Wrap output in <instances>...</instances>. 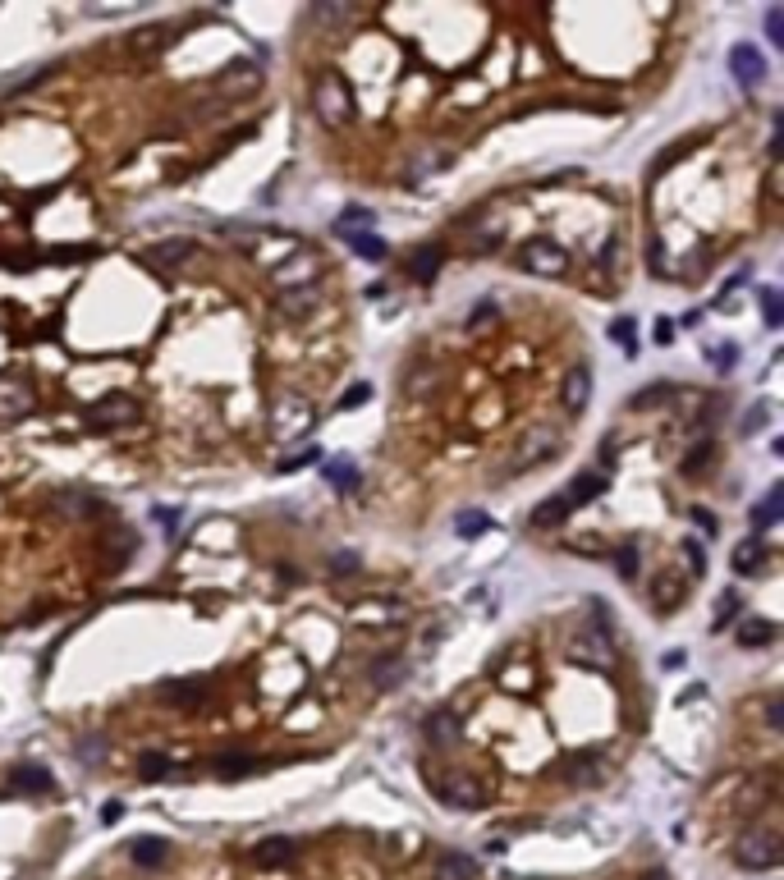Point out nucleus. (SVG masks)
<instances>
[{"instance_id": "f257e3e1", "label": "nucleus", "mask_w": 784, "mask_h": 880, "mask_svg": "<svg viewBox=\"0 0 784 880\" xmlns=\"http://www.w3.org/2000/svg\"><path fill=\"white\" fill-rule=\"evenodd\" d=\"M426 789H432L445 807H459V812H482V807L491 802V789L468 770H432L426 775Z\"/></svg>"}, {"instance_id": "f03ea898", "label": "nucleus", "mask_w": 784, "mask_h": 880, "mask_svg": "<svg viewBox=\"0 0 784 880\" xmlns=\"http://www.w3.org/2000/svg\"><path fill=\"white\" fill-rule=\"evenodd\" d=\"M312 110H317V120L326 129H339V124L353 120V92L344 83V73H335V69L317 73V83H312Z\"/></svg>"}, {"instance_id": "7ed1b4c3", "label": "nucleus", "mask_w": 784, "mask_h": 880, "mask_svg": "<svg viewBox=\"0 0 784 880\" xmlns=\"http://www.w3.org/2000/svg\"><path fill=\"white\" fill-rule=\"evenodd\" d=\"M312 422H317V413L299 395H284L280 404H271V435L280 440V445H284V440H303L312 431Z\"/></svg>"}, {"instance_id": "20e7f679", "label": "nucleus", "mask_w": 784, "mask_h": 880, "mask_svg": "<svg viewBox=\"0 0 784 880\" xmlns=\"http://www.w3.org/2000/svg\"><path fill=\"white\" fill-rule=\"evenodd\" d=\"M519 266L541 275V280H559V275H569V253L559 244H550V239H528L519 248Z\"/></svg>"}, {"instance_id": "39448f33", "label": "nucleus", "mask_w": 784, "mask_h": 880, "mask_svg": "<svg viewBox=\"0 0 784 880\" xmlns=\"http://www.w3.org/2000/svg\"><path fill=\"white\" fill-rule=\"evenodd\" d=\"M779 857H784V848H779V835H770V830H752V835L734 848V862L748 866V871H775Z\"/></svg>"}, {"instance_id": "423d86ee", "label": "nucleus", "mask_w": 784, "mask_h": 880, "mask_svg": "<svg viewBox=\"0 0 784 880\" xmlns=\"http://www.w3.org/2000/svg\"><path fill=\"white\" fill-rule=\"evenodd\" d=\"M257 88H262V64L257 60H234V64L221 69V79H216V92L221 97H234V101L253 97Z\"/></svg>"}, {"instance_id": "0eeeda50", "label": "nucleus", "mask_w": 784, "mask_h": 880, "mask_svg": "<svg viewBox=\"0 0 784 880\" xmlns=\"http://www.w3.org/2000/svg\"><path fill=\"white\" fill-rule=\"evenodd\" d=\"M569 660H578V665H588V670H610L615 665V646L597 628V633H583V637L569 642Z\"/></svg>"}, {"instance_id": "6e6552de", "label": "nucleus", "mask_w": 784, "mask_h": 880, "mask_svg": "<svg viewBox=\"0 0 784 880\" xmlns=\"http://www.w3.org/2000/svg\"><path fill=\"white\" fill-rule=\"evenodd\" d=\"M133 417H138V404L129 395H110V399H101V404L88 408V426L92 431H115V426H124Z\"/></svg>"}, {"instance_id": "1a4fd4ad", "label": "nucleus", "mask_w": 784, "mask_h": 880, "mask_svg": "<svg viewBox=\"0 0 784 880\" xmlns=\"http://www.w3.org/2000/svg\"><path fill=\"white\" fill-rule=\"evenodd\" d=\"M559 454V431H550V426H541V431H532L523 445H519V454H514V473H523V468H537V464H546V459H555Z\"/></svg>"}, {"instance_id": "9d476101", "label": "nucleus", "mask_w": 784, "mask_h": 880, "mask_svg": "<svg viewBox=\"0 0 784 880\" xmlns=\"http://www.w3.org/2000/svg\"><path fill=\"white\" fill-rule=\"evenodd\" d=\"M588 404H592V367L588 362H574L564 372V413L569 417H583Z\"/></svg>"}, {"instance_id": "9b49d317", "label": "nucleus", "mask_w": 784, "mask_h": 880, "mask_svg": "<svg viewBox=\"0 0 784 880\" xmlns=\"http://www.w3.org/2000/svg\"><path fill=\"white\" fill-rule=\"evenodd\" d=\"M275 284L280 289H303L308 280H317L321 275V262H317V253H294L290 262H275Z\"/></svg>"}, {"instance_id": "f8f14e48", "label": "nucleus", "mask_w": 784, "mask_h": 880, "mask_svg": "<svg viewBox=\"0 0 784 880\" xmlns=\"http://www.w3.org/2000/svg\"><path fill=\"white\" fill-rule=\"evenodd\" d=\"M730 69H734V79H739L743 88H761V79H766V55H761L752 42H739V46L730 51Z\"/></svg>"}, {"instance_id": "ddd939ff", "label": "nucleus", "mask_w": 784, "mask_h": 880, "mask_svg": "<svg viewBox=\"0 0 784 880\" xmlns=\"http://www.w3.org/2000/svg\"><path fill=\"white\" fill-rule=\"evenodd\" d=\"M33 413V390L19 381V377H0V422H19Z\"/></svg>"}, {"instance_id": "4468645a", "label": "nucleus", "mask_w": 784, "mask_h": 880, "mask_svg": "<svg viewBox=\"0 0 784 880\" xmlns=\"http://www.w3.org/2000/svg\"><path fill=\"white\" fill-rule=\"evenodd\" d=\"M317 303H321L317 284H303V289H280V293H275V312H280V317H290V321L312 317V312H317Z\"/></svg>"}, {"instance_id": "2eb2a0df", "label": "nucleus", "mask_w": 784, "mask_h": 880, "mask_svg": "<svg viewBox=\"0 0 784 880\" xmlns=\"http://www.w3.org/2000/svg\"><path fill=\"white\" fill-rule=\"evenodd\" d=\"M197 253V244L193 239H161V244H152L148 248V257L157 262V266H179V262H188Z\"/></svg>"}, {"instance_id": "dca6fc26", "label": "nucleus", "mask_w": 784, "mask_h": 880, "mask_svg": "<svg viewBox=\"0 0 784 880\" xmlns=\"http://www.w3.org/2000/svg\"><path fill=\"white\" fill-rule=\"evenodd\" d=\"M129 857H133L138 866H161V862L170 857V844H166V839H157V835H142V839H133V844H129Z\"/></svg>"}, {"instance_id": "f3484780", "label": "nucleus", "mask_w": 784, "mask_h": 880, "mask_svg": "<svg viewBox=\"0 0 784 880\" xmlns=\"http://www.w3.org/2000/svg\"><path fill=\"white\" fill-rule=\"evenodd\" d=\"M601 491H606V477L601 473H578L574 486L564 491V500H569V509H578V504H592Z\"/></svg>"}, {"instance_id": "a211bd4d", "label": "nucleus", "mask_w": 784, "mask_h": 880, "mask_svg": "<svg viewBox=\"0 0 784 880\" xmlns=\"http://www.w3.org/2000/svg\"><path fill=\"white\" fill-rule=\"evenodd\" d=\"M436 880H477V862L468 853H441L436 857Z\"/></svg>"}, {"instance_id": "6ab92c4d", "label": "nucleus", "mask_w": 784, "mask_h": 880, "mask_svg": "<svg viewBox=\"0 0 784 880\" xmlns=\"http://www.w3.org/2000/svg\"><path fill=\"white\" fill-rule=\"evenodd\" d=\"M426 739H432V743H450L454 739V733H459V715L450 711V706H441V711H432V715H426Z\"/></svg>"}, {"instance_id": "aec40b11", "label": "nucleus", "mask_w": 784, "mask_h": 880, "mask_svg": "<svg viewBox=\"0 0 784 880\" xmlns=\"http://www.w3.org/2000/svg\"><path fill=\"white\" fill-rule=\"evenodd\" d=\"M601 757H592V752H583V757H569V766H564V780L569 784H597L601 780Z\"/></svg>"}, {"instance_id": "412c9836", "label": "nucleus", "mask_w": 784, "mask_h": 880, "mask_svg": "<svg viewBox=\"0 0 784 880\" xmlns=\"http://www.w3.org/2000/svg\"><path fill=\"white\" fill-rule=\"evenodd\" d=\"M372 211L368 206H349V211H339V220H335V234L339 239H353V234H368L372 230Z\"/></svg>"}, {"instance_id": "4be33fe9", "label": "nucleus", "mask_w": 784, "mask_h": 880, "mask_svg": "<svg viewBox=\"0 0 784 880\" xmlns=\"http://www.w3.org/2000/svg\"><path fill=\"white\" fill-rule=\"evenodd\" d=\"M569 513H574V509H569V500H564V495H550V500H541V504L532 509V528H559Z\"/></svg>"}, {"instance_id": "5701e85b", "label": "nucleus", "mask_w": 784, "mask_h": 880, "mask_svg": "<svg viewBox=\"0 0 784 880\" xmlns=\"http://www.w3.org/2000/svg\"><path fill=\"white\" fill-rule=\"evenodd\" d=\"M10 780H14V789H19V793H51V789H55L51 770H42V766H19Z\"/></svg>"}, {"instance_id": "b1692460", "label": "nucleus", "mask_w": 784, "mask_h": 880, "mask_svg": "<svg viewBox=\"0 0 784 880\" xmlns=\"http://www.w3.org/2000/svg\"><path fill=\"white\" fill-rule=\"evenodd\" d=\"M51 504L64 513V519H83L88 509H97V500H92V495H83V491H55V495H51Z\"/></svg>"}, {"instance_id": "393cba45", "label": "nucleus", "mask_w": 784, "mask_h": 880, "mask_svg": "<svg viewBox=\"0 0 784 880\" xmlns=\"http://www.w3.org/2000/svg\"><path fill=\"white\" fill-rule=\"evenodd\" d=\"M404 674H408V660L404 655H386V660H377V665H372V684L377 688H395Z\"/></svg>"}, {"instance_id": "a878e982", "label": "nucleus", "mask_w": 784, "mask_h": 880, "mask_svg": "<svg viewBox=\"0 0 784 880\" xmlns=\"http://www.w3.org/2000/svg\"><path fill=\"white\" fill-rule=\"evenodd\" d=\"M326 482H330L335 491L353 495V491H359V468H353L349 459H330V464H326Z\"/></svg>"}, {"instance_id": "bb28decb", "label": "nucleus", "mask_w": 784, "mask_h": 880, "mask_svg": "<svg viewBox=\"0 0 784 880\" xmlns=\"http://www.w3.org/2000/svg\"><path fill=\"white\" fill-rule=\"evenodd\" d=\"M779 509H784V486H775V491H770V495L752 509V528H757V532H766V528L779 519Z\"/></svg>"}, {"instance_id": "cd10ccee", "label": "nucleus", "mask_w": 784, "mask_h": 880, "mask_svg": "<svg viewBox=\"0 0 784 880\" xmlns=\"http://www.w3.org/2000/svg\"><path fill=\"white\" fill-rule=\"evenodd\" d=\"M441 262H445V253L441 248H422L417 257H413V280H436V271H441Z\"/></svg>"}, {"instance_id": "c85d7f7f", "label": "nucleus", "mask_w": 784, "mask_h": 880, "mask_svg": "<svg viewBox=\"0 0 784 880\" xmlns=\"http://www.w3.org/2000/svg\"><path fill=\"white\" fill-rule=\"evenodd\" d=\"M491 528V513H482V509H464L459 519H454V532L459 537H482Z\"/></svg>"}, {"instance_id": "c756f323", "label": "nucleus", "mask_w": 784, "mask_h": 880, "mask_svg": "<svg viewBox=\"0 0 784 880\" xmlns=\"http://www.w3.org/2000/svg\"><path fill=\"white\" fill-rule=\"evenodd\" d=\"M761 541H739V550H734V573H757L761 569Z\"/></svg>"}, {"instance_id": "7c9ffc66", "label": "nucleus", "mask_w": 784, "mask_h": 880, "mask_svg": "<svg viewBox=\"0 0 784 880\" xmlns=\"http://www.w3.org/2000/svg\"><path fill=\"white\" fill-rule=\"evenodd\" d=\"M353 253H359L363 262H381L386 257V239H377V234H353V239H344Z\"/></svg>"}, {"instance_id": "2f4dec72", "label": "nucleus", "mask_w": 784, "mask_h": 880, "mask_svg": "<svg viewBox=\"0 0 784 880\" xmlns=\"http://www.w3.org/2000/svg\"><path fill=\"white\" fill-rule=\"evenodd\" d=\"M294 853H299L294 839H266V844L257 848V862H271V866H275V862H290Z\"/></svg>"}, {"instance_id": "473e14b6", "label": "nucleus", "mask_w": 784, "mask_h": 880, "mask_svg": "<svg viewBox=\"0 0 784 880\" xmlns=\"http://www.w3.org/2000/svg\"><path fill=\"white\" fill-rule=\"evenodd\" d=\"M770 637H775V628L766 619H743V628H739V642L743 646H766Z\"/></svg>"}, {"instance_id": "72a5a7b5", "label": "nucleus", "mask_w": 784, "mask_h": 880, "mask_svg": "<svg viewBox=\"0 0 784 880\" xmlns=\"http://www.w3.org/2000/svg\"><path fill=\"white\" fill-rule=\"evenodd\" d=\"M661 399H674V386H665V381H656V386H647V390H637L628 404L633 408H656Z\"/></svg>"}, {"instance_id": "f704fd0d", "label": "nucleus", "mask_w": 784, "mask_h": 880, "mask_svg": "<svg viewBox=\"0 0 784 880\" xmlns=\"http://www.w3.org/2000/svg\"><path fill=\"white\" fill-rule=\"evenodd\" d=\"M138 770H142V780H166L175 766H170V757H161V752H142Z\"/></svg>"}, {"instance_id": "c9c22d12", "label": "nucleus", "mask_w": 784, "mask_h": 880, "mask_svg": "<svg viewBox=\"0 0 784 880\" xmlns=\"http://www.w3.org/2000/svg\"><path fill=\"white\" fill-rule=\"evenodd\" d=\"M637 564H643V560H637V550H633V546H619V550H615V569H619V578H628V582H633V578H637Z\"/></svg>"}, {"instance_id": "e433bc0d", "label": "nucleus", "mask_w": 784, "mask_h": 880, "mask_svg": "<svg viewBox=\"0 0 784 880\" xmlns=\"http://www.w3.org/2000/svg\"><path fill=\"white\" fill-rule=\"evenodd\" d=\"M610 340H615L624 353H637V340H633V321H628V317H619V321L610 326Z\"/></svg>"}, {"instance_id": "4c0bfd02", "label": "nucleus", "mask_w": 784, "mask_h": 880, "mask_svg": "<svg viewBox=\"0 0 784 880\" xmlns=\"http://www.w3.org/2000/svg\"><path fill=\"white\" fill-rule=\"evenodd\" d=\"M706 454H711V435L702 431V435H697V450H693V454L684 459V473H697V468L706 464Z\"/></svg>"}, {"instance_id": "58836bf2", "label": "nucleus", "mask_w": 784, "mask_h": 880, "mask_svg": "<svg viewBox=\"0 0 784 880\" xmlns=\"http://www.w3.org/2000/svg\"><path fill=\"white\" fill-rule=\"evenodd\" d=\"M321 459V450L317 445H308L303 454H290V459H280V473H294V468H308V464H317Z\"/></svg>"}, {"instance_id": "ea45409f", "label": "nucleus", "mask_w": 784, "mask_h": 880, "mask_svg": "<svg viewBox=\"0 0 784 880\" xmlns=\"http://www.w3.org/2000/svg\"><path fill=\"white\" fill-rule=\"evenodd\" d=\"M368 395H372V386H368V381L349 386V390H344V399H339V408H363V404H368Z\"/></svg>"}, {"instance_id": "a19ab883", "label": "nucleus", "mask_w": 784, "mask_h": 880, "mask_svg": "<svg viewBox=\"0 0 784 880\" xmlns=\"http://www.w3.org/2000/svg\"><path fill=\"white\" fill-rule=\"evenodd\" d=\"M761 308H766V326H779V293L775 289H761Z\"/></svg>"}, {"instance_id": "79ce46f5", "label": "nucleus", "mask_w": 784, "mask_h": 880, "mask_svg": "<svg viewBox=\"0 0 784 880\" xmlns=\"http://www.w3.org/2000/svg\"><path fill=\"white\" fill-rule=\"evenodd\" d=\"M684 555H688V569H693V573H706V555H702V541H684Z\"/></svg>"}, {"instance_id": "37998d69", "label": "nucleus", "mask_w": 784, "mask_h": 880, "mask_svg": "<svg viewBox=\"0 0 784 880\" xmlns=\"http://www.w3.org/2000/svg\"><path fill=\"white\" fill-rule=\"evenodd\" d=\"M74 752H79L83 761H101V757H106V743H101V739H83Z\"/></svg>"}, {"instance_id": "c03bdc74", "label": "nucleus", "mask_w": 784, "mask_h": 880, "mask_svg": "<svg viewBox=\"0 0 784 880\" xmlns=\"http://www.w3.org/2000/svg\"><path fill=\"white\" fill-rule=\"evenodd\" d=\"M330 569L335 573H353V569H359V555H353V550H335L330 555Z\"/></svg>"}, {"instance_id": "a18cd8bd", "label": "nucleus", "mask_w": 784, "mask_h": 880, "mask_svg": "<svg viewBox=\"0 0 784 880\" xmlns=\"http://www.w3.org/2000/svg\"><path fill=\"white\" fill-rule=\"evenodd\" d=\"M766 33H770V42H775V46H784V14H779V10H770V14H766Z\"/></svg>"}, {"instance_id": "49530a36", "label": "nucleus", "mask_w": 784, "mask_h": 880, "mask_svg": "<svg viewBox=\"0 0 784 880\" xmlns=\"http://www.w3.org/2000/svg\"><path fill=\"white\" fill-rule=\"evenodd\" d=\"M216 766H221L225 775H244V770H248V766H257V761H253V757H221Z\"/></svg>"}, {"instance_id": "de8ad7c7", "label": "nucleus", "mask_w": 784, "mask_h": 880, "mask_svg": "<svg viewBox=\"0 0 784 880\" xmlns=\"http://www.w3.org/2000/svg\"><path fill=\"white\" fill-rule=\"evenodd\" d=\"M432 386H436V372H432V367H426V372H422V377H417V372L408 377V390H417V395H426V390H432Z\"/></svg>"}, {"instance_id": "09e8293b", "label": "nucleus", "mask_w": 784, "mask_h": 880, "mask_svg": "<svg viewBox=\"0 0 784 880\" xmlns=\"http://www.w3.org/2000/svg\"><path fill=\"white\" fill-rule=\"evenodd\" d=\"M711 358H716L721 372H730V367H734V344H716V349H711Z\"/></svg>"}, {"instance_id": "8fccbe9b", "label": "nucleus", "mask_w": 784, "mask_h": 880, "mask_svg": "<svg viewBox=\"0 0 784 880\" xmlns=\"http://www.w3.org/2000/svg\"><path fill=\"white\" fill-rule=\"evenodd\" d=\"M157 523L175 537V532H179V509H157Z\"/></svg>"}, {"instance_id": "3c124183", "label": "nucleus", "mask_w": 784, "mask_h": 880, "mask_svg": "<svg viewBox=\"0 0 784 880\" xmlns=\"http://www.w3.org/2000/svg\"><path fill=\"white\" fill-rule=\"evenodd\" d=\"M491 317H495V303L486 299V303H477V308H473V317H468V330H473V326H482V321H491Z\"/></svg>"}, {"instance_id": "603ef678", "label": "nucleus", "mask_w": 784, "mask_h": 880, "mask_svg": "<svg viewBox=\"0 0 784 880\" xmlns=\"http://www.w3.org/2000/svg\"><path fill=\"white\" fill-rule=\"evenodd\" d=\"M693 523H697L702 532H711V537H716V532H721V523H716V519H711V513H706V509H693Z\"/></svg>"}, {"instance_id": "864d4df0", "label": "nucleus", "mask_w": 784, "mask_h": 880, "mask_svg": "<svg viewBox=\"0 0 784 880\" xmlns=\"http://www.w3.org/2000/svg\"><path fill=\"white\" fill-rule=\"evenodd\" d=\"M734 610H739V601H734V597H725V601H721V619H716V624H711V628H730V619H734Z\"/></svg>"}, {"instance_id": "5fc2aeb1", "label": "nucleus", "mask_w": 784, "mask_h": 880, "mask_svg": "<svg viewBox=\"0 0 784 880\" xmlns=\"http://www.w3.org/2000/svg\"><path fill=\"white\" fill-rule=\"evenodd\" d=\"M157 42V28H142L138 37H133V51H142V46H152Z\"/></svg>"}, {"instance_id": "6e6d98bb", "label": "nucleus", "mask_w": 784, "mask_h": 880, "mask_svg": "<svg viewBox=\"0 0 784 880\" xmlns=\"http://www.w3.org/2000/svg\"><path fill=\"white\" fill-rule=\"evenodd\" d=\"M601 464H606V468H615V435H606V445H601Z\"/></svg>"}, {"instance_id": "4d7b16f0", "label": "nucleus", "mask_w": 784, "mask_h": 880, "mask_svg": "<svg viewBox=\"0 0 784 880\" xmlns=\"http://www.w3.org/2000/svg\"><path fill=\"white\" fill-rule=\"evenodd\" d=\"M670 335H674V326L661 317V321H656V344H670Z\"/></svg>"}, {"instance_id": "13d9d810", "label": "nucleus", "mask_w": 784, "mask_h": 880, "mask_svg": "<svg viewBox=\"0 0 784 880\" xmlns=\"http://www.w3.org/2000/svg\"><path fill=\"white\" fill-rule=\"evenodd\" d=\"M743 426H748V431H757V426H766V408H757V413H752V417H748Z\"/></svg>"}, {"instance_id": "bf43d9fd", "label": "nucleus", "mask_w": 784, "mask_h": 880, "mask_svg": "<svg viewBox=\"0 0 784 880\" xmlns=\"http://www.w3.org/2000/svg\"><path fill=\"white\" fill-rule=\"evenodd\" d=\"M684 660H688L684 651H670V655H665V670H679V665H684Z\"/></svg>"}, {"instance_id": "052dcab7", "label": "nucleus", "mask_w": 784, "mask_h": 880, "mask_svg": "<svg viewBox=\"0 0 784 880\" xmlns=\"http://www.w3.org/2000/svg\"><path fill=\"white\" fill-rule=\"evenodd\" d=\"M101 821L110 826V821H120V802H106V812H101Z\"/></svg>"}]
</instances>
